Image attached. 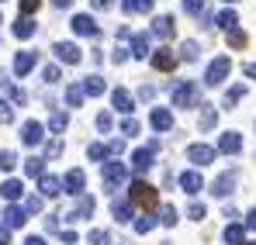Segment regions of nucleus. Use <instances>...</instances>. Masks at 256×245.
Wrapping results in <instances>:
<instances>
[{"instance_id":"nucleus-1","label":"nucleus","mask_w":256,"mask_h":245,"mask_svg":"<svg viewBox=\"0 0 256 245\" xmlns=\"http://www.w3.org/2000/svg\"><path fill=\"white\" fill-rule=\"evenodd\" d=\"M170 100L176 104V107H194V104H204V100H201V83L180 80L176 86H170Z\"/></svg>"},{"instance_id":"nucleus-2","label":"nucleus","mask_w":256,"mask_h":245,"mask_svg":"<svg viewBox=\"0 0 256 245\" xmlns=\"http://www.w3.org/2000/svg\"><path fill=\"white\" fill-rule=\"evenodd\" d=\"M228 73H232V59L228 55H214L212 62H208V69H204V83L208 86H218V83H225Z\"/></svg>"},{"instance_id":"nucleus-3","label":"nucleus","mask_w":256,"mask_h":245,"mask_svg":"<svg viewBox=\"0 0 256 245\" xmlns=\"http://www.w3.org/2000/svg\"><path fill=\"white\" fill-rule=\"evenodd\" d=\"M156 201H160V197H156V187H149L146 180H135V183H132V204H135V207L152 211Z\"/></svg>"},{"instance_id":"nucleus-4","label":"nucleus","mask_w":256,"mask_h":245,"mask_svg":"<svg viewBox=\"0 0 256 245\" xmlns=\"http://www.w3.org/2000/svg\"><path fill=\"white\" fill-rule=\"evenodd\" d=\"M156 149H160V142H149V145L135 149V152H132V169H135V173H149V169H152V156H156Z\"/></svg>"},{"instance_id":"nucleus-5","label":"nucleus","mask_w":256,"mask_h":245,"mask_svg":"<svg viewBox=\"0 0 256 245\" xmlns=\"http://www.w3.org/2000/svg\"><path fill=\"white\" fill-rule=\"evenodd\" d=\"M100 176H104V187H108V190H118L128 180V169L122 163H104V173H100Z\"/></svg>"},{"instance_id":"nucleus-6","label":"nucleus","mask_w":256,"mask_h":245,"mask_svg":"<svg viewBox=\"0 0 256 245\" xmlns=\"http://www.w3.org/2000/svg\"><path fill=\"white\" fill-rule=\"evenodd\" d=\"M176 183H180V190H184V194H190V197H194V194H201L204 176H201L198 169H187V173H180V176H176Z\"/></svg>"},{"instance_id":"nucleus-7","label":"nucleus","mask_w":256,"mask_h":245,"mask_svg":"<svg viewBox=\"0 0 256 245\" xmlns=\"http://www.w3.org/2000/svg\"><path fill=\"white\" fill-rule=\"evenodd\" d=\"M56 59L66 62V66H76V62L84 59V52H80L73 41H56Z\"/></svg>"},{"instance_id":"nucleus-8","label":"nucleus","mask_w":256,"mask_h":245,"mask_svg":"<svg viewBox=\"0 0 256 245\" xmlns=\"http://www.w3.org/2000/svg\"><path fill=\"white\" fill-rule=\"evenodd\" d=\"M21 142H24V145H32V149H35V145H42V142H45V128L38 121H24V124H21Z\"/></svg>"},{"instance_id":"nucleus-9","label":"nucleus","mask_w":256,"mask_h":245,"mask_svg":"<svg viewBox=\"0 0 256 245\" xmlns=\"http://www.w3.org/2000/svg\"><path fill=\"white\" fill-rule=\"evenodd\" d=\"M152 35L149 31H135L132 35V59H146V55H152Z\"/></svg>"},{"instance_id":"nucleus-10","label":"nucleus","mask_w":256,"mask_h":245,"mask_svg":"<svg viewBox=\"0 0 256 245\" xmlns=\"http://www.w3.org/2000/svg\"><path fill=\"white\" fill-rule=\"evenodd\" d=\"M111 107H114L118 114H132V111H135V100H132V93H128V90L114 86V90H111Z\"/></svg>"},{"instance_id":"nucleus-11","label":"nucleus","mask_w":256,"mask_h":245,"mask_svg":"<svg viewBox=\"0 0 256 245\" xmlns=\"http://www.w3.org/2000/svg\"><path fill=\"white\" fill-rule=\"evenodd\" d=\"M187 159H190L194 166H212L214 163V149L198 142V145H190V149H187Z\"/></svg>"},{"instance_id":"nucleus-12","label":"nucleus","mask_w":256,"mask_h":245,"mask_svg":"<svg viewBox=\"0 0 256 245\" xmlns=\"http://www.w3.org/2000/svg\"><path fill=\"white\" fill-rule=\"evenodd\" d=\"M84 187H86L84 169H70V173H66V180H62V190H66V194H73V197H80V194H84Z\"/></svg>"},{"instance_id":"nucleus-13","label":"nucleus","mask_w":256,"mask_h":245,"mask_svg":"<svg viewBox=\"0 0 256 245\" xmlns=\"http://www.w3.org/2000/svg\"><path fill=\"white\" fill-rule=\"evenodd\" d=\"M70 24H73V31H76V35H84V38H97V21H94L90 14H76Z\"/></svg>"},{"instance_id":"nucleus-14","label":"nucleus","mask_w":256,"mask_h":245,"mask_svg":"<svg viewBox=\"0 0 256 245\" xmlns=\"http://www.w3.org/2000/svg\"><path fill=\"white\" fill-rule=\"evenodd\" d=\"M152 66H156L160 73H173V66H176L173 48H156V52H152Z\"/></svg>"},{"instance_id":"nucleus-15","label":"nucleus","mask_w":256,"mask_h":245,"mask_svg":"<svg viewBox=\"0 0 256 245\" xmlns=\"http://www.w3.org/2000/svg\"><path fill=\"white\" fill-rule=\"evenodd\" d=\"M236 180H239L236 173H222V176L212 183V197H225V194H232V190H236Z\"/></svg>"},{"instance_id":"nucleus-16","label":"nucleus","mask_w":256,"mask_h":245,"mask_svg":"<svg viewBox=\"0 0 256 245\" xmlns=\"http://www.w3.org/2000/svg\"><path fill=\"white\" fill-rule=\"evenodd\" d=\"M149 124H152V131H170V128H173V111L156 107V111L149 114Z\"/></svg>"},{"instance_id":"nucleus-17","label":"nucleus","mask_w":256,"mask_h":245,"mask_svg":"<svg viewBox=\"0 0 256 245\" xmlns=\"http://www.w3.org/2000/svg\"><path fill=\"white\" fill-rule=\"evenodd\" d=\"M242 149V138L236 135V131H222V138H218V152H225V156H236Z\"/></svg>"},{"instance_id":"nucleus-18","label":"nucleus","mask_w":256,"mask_h":245,"mask_svg":"<svg viewBox=\"0 0 256 245\" xmlns=\"http://www.w3.org/2000/svg\"><path fill=\"white\" fill-rule=\"evenodd\" d=\"M0 197L10 201V204L21 201V197H24V183H21V180H4V183H0Z\"/></svg>"},{"instance_id":"nucleus-19","label":"nucleus","mask_w":256,"mask_h":245,"mask_svg":"<svg viewBox=\"0 0 256 245\" xmlns=\"http://www.w3.org/2000/svg\"><path fill=\"white\" fill-rule=\"evenodd\" d=\"M173 31H176V24H173V17H166V14H160V17H152V35L156 38H173Z\"/></svg>"},{"instance_id":"nucleus-20","label":"nucleus","mask_w":256,"mask_h":245,"mask_svg":"<svg viewBox=\"0 0 256 245\" xmlns=\"http://www.w3.org/2000/svg\"><path fill=\"white\" fill-rule=\"evenodd\" d=\"M24 221H28V211H24V207L10 204L7 211H4V225H7V228H21Z\"/></svg>"},{"instance_id":"nucleus-21","label":"nucleus","mask_w":256,"mask_h":245,"mask_svg":"<svg viewBox=\"0 0 256 245\" xmlns=\"http://www.w3.org/2000/svg\"><path fill=\"white\" fill-rule=\"evenodd\" d=\"M94 207H97V201H94V197H86V194H80L76 211H70L66 218H70V221H76V218H90V214H94Z\"/></svg>"},{"instance_id":"nucleus-22","label":"nucleus","mask_w":256,"mask_h":245,"mask_svg":"<svg viewBox=\"0 0 256 245\" xmlns=\"http://www.w3.org/2000/svg\"><path fill=\"white\" fill-rule=\"evenodd\" d=\"M111 214H114L118 225H128L132 214H135V204H132V201H114V204H111Z\"/></svg>"},{"instance_id":"nucleus-23","label":"nucleus","mask_w":256,"mask_h":245,"mask_svg":"<svg viewBox=\"0 0 256 245\" xmlns=\"http://www.w3.org/2000/svg\"><path fill=\"white\" fill-rule=\"evenodd\" d=\"M32 69H35V52H18L14 55V73L18 76H28Z\"/></svg>"},{"instance_id":"nucleus-24","label":"nucleus","mask_w":256,"mask_h":245,"mask_svg":"<svg viewBox=\"0 0 256 245\" xmlns=\"http://www.w3.org/2000/svg\"><path fill=\"white\" fill-rule=\"evenodd\" d=\"M214 21H218V28H222V31H225V35H228V31H236V28H239V14H236V10H232V7H225V10H222V14H218V17H214Z\"/></svg>"},{"instance_id":"nucleus-25","label":"nucleus","mask_w":256,"mask_h":245,"mask_svg":"<svg viewBox=\"0 0 256 245\" xmlns=\"http://www.w3.org/2000/svg\"><path fill=\"white\" fill-rule=\"evenodd\" d=\"M38 190H42V197H56L59 190H62V180H56V176H38Z\"/></svg>"},{"instance_id":"nucleus-26","label":"nucleus","mask_w":256,"mask_h":245,"mask_svg":"<svg viewBox=\"0 0 256 245\" xmlns=\"http://www.w3.org/2000/svg\"><path fill=\"white\" fill-rule=\"evenodd\" d=\"M156 225H160V218H156V214H152V211H146V214H142V218H135V221H132V228H135V232H138V235H146V232H152V228H156Z\"/></svg>"},{"instance_id":"nucleus-27","label":"nucleus","mask_w":256,"mask_h":245,"mask_svg":"<svg viewBox=\"0 0 256 245\" xmlns=\"http://www.w3.org/2000/svg\"><path fill=\"white\" fill-rule=\"evenodd\" d=\"M32 35H35V21L21 14V17L14 21V38H32Z\"/></svg>"},{"instance_id":"nucleus-28","label":"nucleus","mask_w":256,"mask_h":245,"mask_svg":"<svg viewBox=\"0 0 256 245\" xmlns=\"http://www.w3.org/2000/svg\"><path fill=\"white\" fill-rule=\"evenodd\" d=\"M122 10L125 14H149L152 10V0H122Z\"/></svg>"},{"instance_id":"nucleus-29","label":"nucleus","mask_w":256,"mask_h":245,"mask_svg":"<svg viewBox=\"0 0 256 245\" xmlns=\"http://www.w3.org/2000/svg\"><path fill=\"white\" fill-rule=\"evenodd\" d=\"M84 93L86 97H100V93H104V80H100V76H86L84 80Z\"/></svg>"},{"instance_id":"nucleus-30","label":"nucleus","mask_w":256,"mask_h":245,"mask_svg":"<svg viewBox=\"0 0 256 245\" xmlns=\"http://www.w3.org/2000/svg\"><path fill=\"white\" fill-rule=\"evenodd\" d=\"M246 239V228H239V225H225V242L228 245H242Z\"/></svg>"},{"instance_id":"nucleus-31","label":"nucleus","mask_w":256,"mask_h":245,"mask_svg":"<svg viewBox=\"0 0 256 245\" xmlns=\"http://www.w3.org/2000/svg\"><path fill=\"white\" fill-rule=\"evenodd\" d=\"M66 124H70V118H66L62 111H52V118H48V128H52L56 135H62V131H66Z\"/></svg>"},{"instance_id":"nucleus-32","label":"nucleus","mask_w":256,"mask_h":245,"mask_svg":"<svg viewBox=\"0 0 256 245\" xmlns=\"http://www.w3.org/2000/svg\"><path fill=\"white\" fill-rule=\"evenodd\" d=\"M242 97H246V86H228L222 104H225V107H236V100H242Z\"/></svg>"},{"instance_id":"nucleus-33","label":"nucleus","mask_w":256,"mask_h":245,"mask_svg":"<svg viewBox=\"0 0 256 245\" xmlns=\"http://www.w3.org/2000/svg\"><path fill=\"white\" fill-rule=\"evenodd\" d=\"M84 86H66V104H70V107H80V104H84Z\"/></svg>"},{"instance_id":"nucleus-34","label":"nucleus","mask_w":256,"mask_h":245,"mask_svg":"<svg viewBox=\"0 0 256 245\" xmlns=\"http://www.w3.org/2000/svg\"><path fill=\"white\" fill-rule=\"evenodd\" d=\"M86 156H90V159H94V163H104V159H108V156H111V152H108V145H100V142H94V145H90V149H86Z\"/></svg>"},{"instance_id":"nucleus-35","label":"nucleus","mask_w":256,"mask_h":245,"mask_svg":"<svg viewBox=\"0 0 256 245\" xmlns=\"http://www.w3.org/2000/svg\"><path fill=\"white\" fill-rule=\"evenodd\" d=\"M24 173H28V176H45V159H38V156L28 159V163H24Z\"/></svg>"},{"instance_id":"nucleus-36","label":"nucleus","mask_w":256,"mask_h":245,"mask_svg":"<svg viewBox=\"0 0 256 245\" xmlns=\"http://www.w3.org/2000/svg\"><path fill=\"white\" fill-rule=\"evenodd\" d=\"M14 166H18V156H14L10 149H0V169H4V173H10Z\"/></svg>"},{"instance_id":"nucleus-37","label":"nucleus","mask_w":256,"mask_h":245,"mask_svg":"<svg viewBox=\"0 0 256 245\" xmlns=\"http://www.w3.org/2000/svg\"><path fill=\"white\" fill-rule=\"evenodd\" d=\"M214 118H218V114H214V107L201 104V128H204V131H208V128H214Z\"/></svg>"},{"instance_id":"nucleus-38","label":"nucleus","mask_w":256,"mask_h":245,"mask_svg":"<svg viewBox=\"0 0 256 245\" xmlns=\"http://www.w3.org/2000/svg\"><path fill=\"white\" fill-rule=\"evenodd\" d=\"M180 59L194 62V59H198V41H184V45H180Z\"/></svg>"},{"instance_id":"nucleus-39","label":"nucleus","mask_w":256,"mask_h":245,"mask_svg":"<svg viewBox=\"0 0 256 245\" xmlns=\"http://www.w3.org/2000/svg\"><path fill=\"white\" fill-rule=\"evenodd\" d=\"M187 214H190V218H194V221H204V218H208V207L201 204V201H194V204L187 207Z\"/></svg>"},{"instance_id":"nucleus-40","label":"nucleus","mask_w":256,"mask_h":245,"mask_svg":"<svg viewBox=\"0 0 256 245\" xmlns=\"http://www.w3.org/2000/svg\"><path fill=\"white\" fill-rule=\"evenodd\" d=\"M90 245H111V235H108L104 228H94V232H90Z\"/></svg>"},{"instance_id":"nucleus-41","label":"nucleus","mask_w":256,"mask_h":245,"mask_svg":"<svg viewBox=\"0 0 256 245\" xmlns=\"http://www.w3.org/2000/svg\"><path fill=\"white\" fill-rule=\"evenodd\" d=\"M59 156H62V138H56V142L45 145V159H59Z\"/></svg>"},{"instance_id":"nucleus-42","label":"nucleus","mask_w":256,"mask_h":245,"mask_svg":"<svg viewBox=\"0 0 256 245\" xmlns=\"http://www.w3.org/2000/svg\"><path fill=\"white\" fill-rule=\"evenodd\" d=\"M184 10L194 14V17H201L204 14V0H184Z\"/></svg>"},{"instance_id":"nucleus-43","label":"nucleus","mask_w":256,"mask_h":245,"mask_svg":"<svg viewBox=\"0 0 256 245\" xmlns=\"http://www.w3.org/2000/svg\"><path fill=\"white\" fill-rule=\"evenodd\" d=\"M24 211H28V214H38V211H42V197H38V194L24 197Z\"/></svg>"},{"instance_id":"nucleus-44","label":"nucleus","mask_w":256,"mask_h":245,"mask_svg":"<svg viewBox=\"0 0 256 245\" xmlns=\"http://www.w3.org/2000/svg\"><path fill=\"white\" fill-rule=\"evenodd\" d=\"M160 225H176V207H163V211H160Z\"/></svg>"},{"instance_id":"nucleus-45","label":"nucleus","mask_w":256,"mask_h":245,"mask_svg":"<svg viewBox=\"0 0 256 245\" xmlns=\"http://www.w3.org/2000/svg\"><path fill=\"white\" fill-rule=\"evenodd\" d=\"M42 80H45V83H59V80H62L59 66H45V69H42Z\"/></svg>"},{"instance_id":"nucleus-46","label":"nucleus","mask_w":256,"mask_h":245,"mask_svg":"<svg viewBox=\"0 0 256 245\" xmlns=\"http://www.w3.org/2000/svg\"><path fill=\"white\" fill-rule=\"evenodd\" d=\"M10 121H14V111H10V104L0 97V124H10Z\"/></svg>"},{"instance_id":"nucleus-47","label":"nucleus","mask_w":256,"mask_h":245,"mask_svg":"<svg viewBox=\"0 0 256 245\" xmlns=\"http://www.w3.org/2000/svg\"><path fill=\"white\" fill-rule=\"evenodd\" d=\"M38 7H42V0H21V14H24V17H32Z\"/></svg>"},{"instance_id":"nucleus-48","label":"nucleus","mask_w":256,"mask_h":245,"mask_svg":"<svg viewBox=\"0 0 256 245\" xmlns=\"http://www.w3.org/2000/svg\"><path fill=\"white\" fill-rule=\"evenodd\" d=\"M122 135H128V138L138 135V121H135V118H125V121H122Z\"/></svg>"},{"instance_id":"nucleus-49","label":"nucleus","mask_w":256,"mask_h":245,"mask_svg":"<svg viewBox=\"0 0 256 245\" xmlns=\"http://www.w3.org/2000/svg\"><path fill=\"white\" fill-rule=\"evenodd\" d=\"M228 45H232V48H242V45H246V35H242L239 28H236V31H228Z\"/></svg>"},{"instance_id":"nucleus-50","label":"nucleus","mask_w":256,"mask_h":245,"mask_svg":"<svg viewBox=\"0 0 256 245\" xmlns=\"http://www.w3.org/2000/svg\"><path fill=\"white\" fill-rule=\"evenodd\" d=\"M97 128H100V131H111V128H114V121H111V114H108V111H104V114H97Z\"/></svg>"},{"instance_id":"nucleus-51","label":"nucleus","mask_w":256,"mask_h":245,"mask_svg":"<svg viewBox=\"0 0 256 245\" xmlns=\"http://www.w3.org/2000/svg\"><path fill=\"white\" fill-rule=\"evenodd\" d=\"M108 152H111V156H122V152H125V142H122V138H111V142H108Z\"/></svg>"},{"instance_id":"nucleus-52","label":"nucleus","mask_w":256,"mask_h":245,"mask_svg":"<svg viewBox=\"0 0 256 245\" xmlns=\"http://www.w3.org/2000/svg\"><path fill=\"white\" fill-rule=\"evenodd\" d=\"M128 55H132L128 48H114V52H111V62H118V66H122V62H128Z\"/></svg>"},{"instance_id":"nucleus-53","label":"nucleus","mask_w":256,"mask_h":245,"mask_svg":"<svg viewBox=\"0 0 256 245\" xmlns=\"http://www.w3.org/2000/svg\"><path fill=\"white\" fill-rule=\"evenodd\" d=\"M138 97H142V100H152V97H156V86H142Z\"/></svg>"},{"instance_id":"nucleus-54","label":"nucleus","mask_w":256,"mask_h":245,"mask_svg":"<svg viewBox=\"0 0 256 245\" xmlns=\"http://www.w3.org/2000/svg\"><path fill=\"white\" fill-rule=\"evenodd\" d=\"M0 245H10V228L7 225H0Z\"/></svg>"},{"instance_id":"nucleus-55","label":"nucleus","mask_w":256,"mask_h":245,"mask_svg":"<svg viewBox=\"0 0 256 245\" xmlns=\"http://www.w3.org/2000/svg\"><path fill=\"white\" fill-rule=\"evenodd\" d=\"M246 232H256V207L250 211V218H246Z\"/></svg>"},{"instance_id":"nucleus-56","label":"nucleus","mask_w":256,"mask_h":245,"mask_svg":"<svg viewBox=\"0 0 256 245\" xmlns=\"http://www.w3.org/2000/svg\"><path fill=\"white\" fill-rule=\"evenodd\" d=\"M24 245H45V239H38V235H28V239H24Z\"/></svg>"},{"instance_id":"nucleus-57","label":"nucleus","mask_w":256,"mask_h":245,"mask_svg":"<svg viewBox=\"0 0 256 245\" xmlns=\"http://www.w3.org/2000/svg\"><path fill=\"white\" fill-rule=\"evenodd\" d=\"M111 3H114V0H94V7H97V10H104V7H111Z\"/></svg>"},{"instance_id":"nucleus-58","label":"nucleus","mask_w":256,"mask_h":245,"mask_svg":"<svg viewBox=\"0 0 256 245\" xmlns=\"http://www.w3.org/2000/svg\"><path fill=\"white\" fill-rule=\"evenodd\" d=\"M246 76H250V80H256V62H250V66H246Z\"/></svg>"},{"instance_id":"nucleus-59","label":"nucleus","mask_w":256,"mask_h":245,"mask_svg":"<svg viewBox=\"0 0 256 245\" xmlns=\"http://www.w3.org/2000/svg\"><path fill=\"white\" fill-rule=\"evenodd\" d=\"M52 3H56V7H70L73 0H52Z\"/></svg>"},{"instance_id":"nucleus-60","label":"nucleus","mask_w":256,"mask_h":245,"mask_svg":"<svg viewBox=\"0 0 256 245\" xmlns=\"http://www.w3.org/2000/svg\"><path fill=\"white\" fill-rule=\"evenodd\" d=\"M225 3H236V0H225Z\"/></svg>"},{"instance_id":"nucleus-61","label":"nucleus","mask_w":256,"mask_h":245,"mask_svg":"<svg viewBox=\"0 0 256 245\" xmlns=\"http://www.w3.org/2000/svg\"><path fill=\"white\" fill-rule=\"evenodd\" d=\"M0 21H4V17H0Z\"/></svg>"}]
</instances>
